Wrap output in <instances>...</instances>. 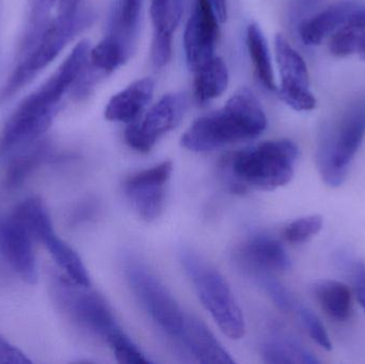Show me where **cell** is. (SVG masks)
<instances>
[{
  "mask_svg": "<svg viewBox=\"0 0 365 364\" xmlns=\"http://www.w3.org/2000/svg\"><path fill=\"white\" fill-rule=\"evenodd\" d=\"M298 155L297 145L289 139L265 141L225 156L219 168L234 194L272 192L291 181Z\"/></svg>",
  "mask_w": 365,
  "mask_h": 364,
  "instance_id": "cell-1",
  "label": "cell"
},
{
  "mask_svg": "<svg viewBox=\"0 0 365 364\" xmlns=\"http://www.w3.org/2000/svg\"><path fill=\"white\" fill-rule=\"evenodd\" d=\"M267 128V118L250 90L242 88L225 106L195 120L182 136L185 149L210 152L232 143L257 138Z\"/></svg>",
  "mask_w": 365,
  "mask_h": 364,
  "instance_id": "cell-2",
  "label": "cell"
},
{
  "mask_svg": "<svg viewBox=\"0 0 365 364\" xmlns=\"http://www.w3.org/2000/svg\"><path fill=\"white\" fill-rule=\"evenodd\" d=\"M51 294L60 313L81 331L104 340L111 348L128 339L108 303L90 286L55 275L51 279Z\"/></svg>",
  "mask_w": 365,
  "mask_h": 364,
  "instance_id": "cell-3",
  "label": "cell"
},
{
  "mask_svg": "<svg viewBox=\"0 0 365 364\" xmlns=\"http://www.w3.org/2000/svg\"><path fill=\"white\" fill-rule=\"evenodd\" d=\"M185 274L203 307L230 339L240 340L246 331L244 314L225 278L203 256L190 249L179 254Z\"/></svg>",
  "mask_w": 365,
  "mask_h": 364,
  "instance_id": "cell-4",
  "label": "cell"
},
{
  "mask_svg": "<svg viewBox=\"0 0 365 364\" xmlns=\"http://www.w3.org/2000/svg\"><path fill=\"white\" fill-rule=\"evenodd\" d=\"M364 135L365 98L353 103L336 123L322 130L317 160L319 173L328 186L339 187L344 183Z\"/></svg>",
  "mask_w": 365,
  "mask_h": 364,
  "instance_id": "cell-5",
  "label": "cell"
},
{
  "mask_svg": "<svg viewBox=\"0 0 365 364\" xmlns=\"http://www.w3.org/2000/svg\"><path fill=\"white\" fill-rule=\"evenodd\" d=\"M66 90L51 76L12 113L0 135V157L36 142L48 130Z\"/></svg>",
  "mask_w": 365,
  "mask_h": 364,
  "instance_id": "cell-6",
  "label": "cell"
},
{
  "mask_svg": "<svg viewBox=\"0 0 365 364\" xmlns=\"http://www.w3.org/2000/svg\"><path fill=\"white\" fill-rule=\"evenodd\" d=\"M93 17L89 11L78 10L73 14L59 15L57 19L51 21L36 46L21 58L19 66L2 88L0 103L13 98L51 64L76 34L90 26Z\"/></svg>",
  "mask_w": 365,
  "mask_h": 364,
  "instance_id": "cell-7",
  "label": "cell"
},
{
  "mask_svg": "<svg viewBox=\"0 0 365 364\" xmlns=\"http://www.w3.org/2000/svg\"><path fill=\"white\" fill-rule=\"evenodd\" d=\"M124 274L133 294L143 310L164 333L178 341L184 329L187 314L170 291L136 256L125 259Z\"/></svg>",
  "mask_w": 365,
  "mask_h": 364,
  "instance_id": "cell-8",
  "label": "cell"
},
{
  "mask_svg": "<svg viewBox=\"0 0 365 364\" xmlns=\"http://www.w3.org/2000/svg\"><path fill=\"white\" fill-rule=\"evenodd\" d=\"M15 209L25 222L34 241L43 244L64 276L75 284L91 286L89 274L83 260L68 244L58 236L43 201L32 197Z\"/></svg>",
  "mask_w": 365,
  "mask_h": 364,
  "instance_id": "cell-9",
  "label": "cell"
},
{
  "mask_svg": "<svg viewBox=\"0 0 365 364\" xmlns=\"http://www.w3.org/2000/svg\"><path fill=\"white\" fill-rule=\"evenodd\" d=\"M184 93L165 94L143 118L128 124L124 139L135 151L149 153L167 132L177 128L186 109Z\"/></svg>",
  "mask_w": 365,
  "mask_h": 364,
  "instance_id": "cell-10",
  "label": "cell"
},
{
  "mask_svg": "<svg viewBox=\"0 0 365 364\" xmlns=\"http://www.w3.org/2000/svg\"><path fill=\"white\" fill-rule=\"evenodd\" d=\"M277 63L280 73L279 96L294 110L309 111L317 106V98L310 90L308 68L300 53L278 34L274 38Z\"/></svg>",
  "mask_w": 365,
  "mask_h": 364,
  "instance_id": "cell-11",
  "label": "cell"
},
{
  "mask_svg": "<svg viewBox=\"0 0 365 364\" xmlns=\"http://www.w3.org/2000/svg\"><path fill=\"white\" fill-rule=\"evenodd\" d=\"M173 162H163L152 168L138 171L124 182V192L139 217L154 222L166 205L167 184L173 175Z\"/></svg>",
  "mask_w": 365,
  "mask_h": 364,
  "instance_id": "cell-12",
  "label": "cell"
},
{
  "mask_svg": "<svg viewBox=\"0 0 365 364\" xmlns=\"http://www.w3.org/2000/svg\"><path fill=\"white\" fill-rule=\"evenodd\" d=\"M34 243L16 209L10 215L0 213V256L23 281L29 284H36L38 279Z\"/></svg>",
  "mask_w": 365,
  "mask_h": 364,
  "instance_id": "cell-13",
  "label": "cell"
},
{
  "mask_svg": "<svg viewBox=\"0 0 365 364\" xmlns=\"http://www.w3.org/2000/svg\"><path fill=\"white\" fill-rule=\"evenodd\" d=\"M219 23L212 0H195L184 33L187 64L193 73L215 57Z\"/></svg>",
  "mask_w": 365,
  "mask_h": 364,
  "instance_id": "cell-14",
  "label": "cell"
},
{
  "mask_svg": "<svg viewBox=\"0 0 365 364\" xmlns=\"http://www.w3.org/2000/svg\"><path fill=\"white\" fill-rule=\"evenodd\" d=\"M234 260L240 269L255 278L287 271L292 265L282 244L268 235L246 239L234 251Z\"/></svg>",
  "mask_w": 365,
  "mask_h": 364,
  "instance_id": "cell-15",
  "label": "cell"
},
{
  "mask_svg": "<svg viewBox=\"0 0 365 364\" xmlns=\"http://www.w3.org/2000/svg\"><path fill=\"white\" fill-rule=\"evenodd\" d=\"M178 341L200 363H235L231 355L221 345L206 325L195 316L187 314L184 329Z\"/></svg>",
  "mask_w": 365,
  "mask_h": 364,
  "instance_id": "cell-16",
  "label": "cell"
},
{
  "mask_svg": "<svg viewBox=\"0 0 365 364\" xmlns=\"http://www.w3.org/2000/svg\"><path fill=\"white\" fill-rule=\"evenodd\" d=\"M155 81L151 77L138 79L115 94L105 109L108 121L130 124L143 117L153 98Z\"/></svg>",
  "mask_w": 365,
  "mask_h": 364,
  "instance_id": "cell-17",
  "label": "cell"
},
{
  "mask_svg": "<svg viewBox=\"0 0 365 364\" xmlns=\"http://www.w3.org/2000/svg\"><path fill=\"white\" fill-rule=\"evenodd\" d=\"M358 9L359 4L353 0L331 4L325 10L317 12L300 23V38L307 45L321 44L324 38L344 25L345 21Z\"/></svg>",
  "mask_w": 365,
  "mask_h": 364,
  "instance_id": "cell-18",
  "label": "cell"
},
{
  "mask_svg": "<svg viewBox=\"0 0 365 364\" xmlns=\"http://www.w3.org/2000/svg\"><path fill=\"white\" fill-rule=\"evenodd\" d=\"M229 72L221 58L216 57L206 62L195 72L193 93L200 104H206L219 98L227 90Z\"/></svg>",
  "mask_w": 365,
  "mask_h": 364,
  "instance_id": "cell-19",
  "label": "cell"
},
{
  "mask_svg": "<svg viewBox=\"0 0 365 364\" xmlns=\"http://www.w3.org/2000/svg\"><path fill=\"white\" fill-rule=\"evenodd\" d=\"M319 307L332 320L344 322L351 314V294L349 286L334 280H322L313 288Z\"/></svg>",
  "mask_w": 365,
  "mask_h": 364,
  "instance_id": "cell-20",
  "label": "cell"
},
{
  "mask_svg": "<svg viewBox=\"0 0 365 364\" xmlns=\"http://www.w3.org/2000/svg\"><path fill=\"white\" fill-rule=\"evenodd\" d=\"M49 147L45 141L38 140L19 151L15 152L4 175V185L16 188L38 169L48 156Z\"/></svg>",
  "mask_w": 365,
  "mask_h": 364,
  "instance_id": "cell-21",
  "label": "cell"
},
{
  "mask_svg": "<svg viewBox=\"0 0 365 364\" xmlns=\"http://www.w3.org/2000/svg\"><path fill=\"white\" fill-rule=\"evenodd\" d=\"M330 51L336 57H347L365 51V8L356 10L330 41Z\"/></svg>",
  "mask_w": 365,
  "mask_h": 364,
  "instance_id": "cell-22",
  "label": "cell"
},
{
  "mask_svg": "<svg viewBox=\"0 0 365 364\" xmlns=\"http://www.w3.org/2000/svg\"><path fill=\"white\" fill-rule=\"evenodd\" d=\"M265 363L272 364H319V359L299 342L284 336L272 338L262 346Z\"/></svg>",
  "mask_w": 365,
  "mask_h": 364,
  "instance_id": "cell-23",
  "label": "cell"
},
{
  "mask_svg": "<svg viewBox=\"0 0 365 364\" xmlns=\"http://www.w3.org/2000/svg\"><path fill=\"white\" fill-rule=\"evenodd\" d=\"M247 47L257 79L266 89L276 90L269 49L265 36L257 24H250L247 28Z\"/></svg>",
  "mask_w": 365,
  "mask_h": 364,
  "instance_id": "cell-24",
  "label": "cell"
},
{
  "mask_svg": "<svg viewBox=\"0 0 365 364\" xmlns=\"http://www.w3.org/2000/svg\"><path fill=\"white\" fill-rule=\"evenodd\" d=\"M130 53L119 38L109 33L90 51V68L98 74H110L128 59Z\"/></svg>",
  "mask_w": 365,
  "mask_h": 364,
  "instance_id": "cell-25",
  "label": "cell"
},
{
  "mask_svg": "<svg viewBox=\"0 0 365 364\" xmlns=\"http://www.w3.org/2000/svg\"><path fill=\"white\" fill-rule=\"evenodd\" d=\"M143 2V0H119L113 14L110 34L119 38L130 51L138 31Z\"/></svg>",
  "mask_w": 365,
  "mask_h": 364,
  "instance_id": "cell-26",
  "label": "cell"
},
{
  "mask_svg": "<svg viewBox=\"0 0 365 364\" xmlns=\"http://www.w3.org/2000/svg\"><path fill=\"white\" fill-rule=\"evenodd\" d=\"M57 0H28L29 14L23 41L19 47L21 58L27 55L40 40L51 24V13Z\"/></svg>",
  "mask_w": 365,
  "mask_h": 364,
  "instance_id": "cell-27",
  "label": "cell"
},
{
  "mask_svg": "<svg viewBox=\"0 0 365 364\" xmlns=\"http://www.w3.org/2000/svg\"><path fill=\"white\" fill-rule=\"evenodd\" d=\"M154 36L173 38L182 13V0H151Z\"/></svg>",
  "mask_w": 365,
  "mask_h": 364,
  "instance_id": "cell-28",
  "label": "cell"
},
{
  "mask_svg": "<svg viewBox=\"0 0 365 364\" xmlns=\"http://www.w3.org/2000/svg\"><path fill=\"white\" fill-rule=\"evenodd\" d=\"M323 228V218L319 215L307 216L294 220L283 230V237L289 243L302 244L312 239Z\"/></svg>",
  "mask_w": 365,
  "mask_h": 364,
  "instance_id": "cell-29",
  "label": "cell"
},
{
  "mask_svg": "<svg viewBox=\"0 0 365 364\" xmlns=\"http://www.w3.org/2000/svg\"><path fill=\"white\" fill-rule=\"evenodd\" d=\"M257 279L281 310L284 312H296L299 303L278 280L274 279L272 275L262 276Z\"/></svg>",
  "mask_w": 365,
  "mask_h": 364,
  "instance_id": "cell-30",
  "label": "cell"
},
{
  "mask_svg": "<svg viewBox=\"0 0 365 364\" xmlns=\"http://www.w3.org/2000/svg\"><path fill=\"white\" fill-rule=\"evenodd\" d=\"M295 313L297 314L300 322L304 325L310 337L324 350H331L332 344L331 341H330L329 336H328L325 327L323 326L317 316L311 310H309L308 308H304L302 305L298 307Z\"/></svg>",
  "mask_w": 365,
  "mask_h": 364,
  "instance_id": "cell-31",
  "label": "cell"
},
{
  "mask_svg": "<svg viewBox=\"0 0 365 364\" xmlns=\"http://www.w3.org/2000/svg\"><path fill=\"white\" fill-rule=\"evenodd\" d=\"M0 363L30 364L31 361L21 350L9 343L0 336Z\"/></svg>",
  "mask_w": 365,
  "mask_h": 364,
  "instance_id": "cell-32",
  "label": "cell"
},
{
  "mask_svg": "<svg viewBox=\"0 0 365 364\" xmlns=\"http://www.w3.org/2000/svg\"><path fill=\"white\" fill-rule=\"evenodd\" d=\"M353 269L356 294L365 312V265L357 263L354 265Z\"/></svg>",
  "mask_w": 365,
  "mask_h": 364,
  "instance_id": "cell-33",
  "label": "cell"
},
{
  "mask_svg": "<svg viewBox=\"0 0 365 364\" xmlns=\"http://www.w3.org/2000/svg\"><path fill=\"white\" fill-rule=\"evenodd\" d=\"M212 1L219 21L223 23L227 16V0H212Z\"/></svg>",
  "mask_w": 365,
  "mask_h": 364,
  "instance_id": "cell-34",
  "label": "cell"
},
{
  "mask_svg": "<svg viewBox=\"0 0 365 364\" xmlns=\"http://www.w3.org/2000/svg\"><path fill=\"white\" fill-rule=\"evenodd\" d=\"M319 0H298V12H306L309 9L313 8V6H317Z\"/></svg>",
  "mask_w": 365,
  "mask_h": 364,
  "instance_id": "cell-35",
  "label": "cell"
},
{
  "mask_svg": "<svg viewBox=\"0 0 365 364\" xmlns=\"http://www.w3.org/2000/svg\"><path fill=\"white\" fill-rule=\"evenodd\" d=\"M362 57H364V59H365V51H364V53H362Z\"/></svg>",
  "mask_w": 365,
  "mask_h": 364,
  "instance_id": "cell-36",
  "label": "cell"
}]
</instances>
